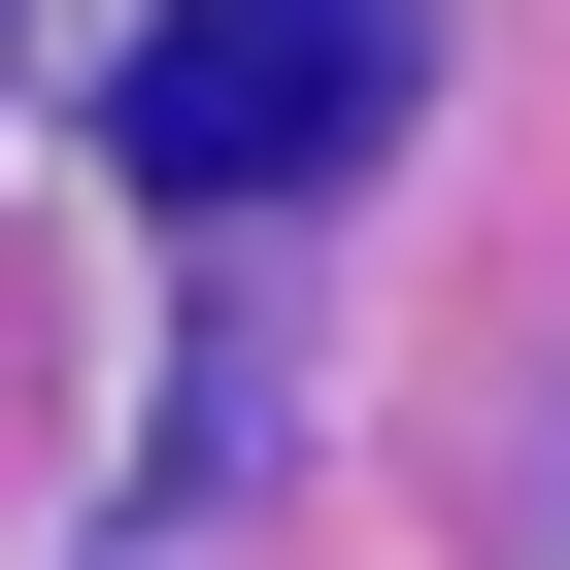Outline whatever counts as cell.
Masks as SVG:
<instances>
[{
    "label": "cell",
    "instance_id": "cell-1",
    "mask_svg": "<svg viewBox=\"0 0 570 570\" xmlns=\"http://www.w3.org/2000/svg\"><path fill=\"white\" fill-rule=\"evenodd\" d=\"M403 135V0H168L135 35V168L168 202H303Z\"/></svg>",
    "mask_w": 570,
    "mask_h": 570
}]
</instances>
